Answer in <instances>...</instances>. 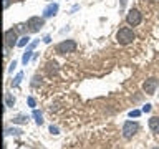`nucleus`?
<instances>
[{
  "label": "nucleus",
  "instance_id": "13",
  "mask_svg": "<svg viewBox=\"0 0 159 149\" xmlns=\"http://www.w3.org/2000/svg\"><path fill=\"white\" fill-rule=\"evenodd\" d=\"M22 133H23L22 129H17V128H8L7 131H5L7 136H8V134H15V136H18V134H22Z\"/></svg>",
  "mask_w": 159,
  "mask_h": 149
},
{
  "label": "nucleus",
  "instance_id": "7",
  "mask_svg": "<svg viewBox=\"0 0 159 149\" xmlns=\"http://www.w3.org/2000/svg\"><path fill=\"white\" fill-rule=\"evenodd\" d=\"M17 32H15L13 28H10V30H7L5 32V45L7 47H15V45H18V42H17Z\"/></svg>",
  "mask_w": 159,
  "mask_h": 149
},
{
  "label": "nucleus",
  "instance_id": "16",
  "mask_svg": "<svg viewBox=\"0 0 159 149\" xmlns=\"http://www.w3.org/2000/svg\"><path fill=\"white\" fill-rule=\"evenodd\" d=\"M13 123H27V118L25 116H17V118H13Z\"/></svg>",
  "mask_w": 159,
  "mask_h": 149
},
{
  "label": "nucleus",
  "instance_id": "6",
  "mask_svg": "<svg viewBox=\"0 0 159 149\" xmlns=\"http://www.w3.org/2000/svg\"><path fill=\"white\" fill-rule=\"evenodd\" d=\"M157 84H159L157 78H149V79H146V81H144V84H143V89L146 91V94H154V93H156Z\"/></svg>",
  "mask_w": 159,
  "mask_h": 149
},
{
  "label": "nucleus",
  "instance_id": "12",
  "mask_svg": "<svg viewBox=\"0 0 159 149\" xmlns=\"http://www.w3.org/2000/svg\"><path fill=\"white\" fill-rule=\"evenodd\" d=\"M22 79H23V73H18L17 76H15V79L12 81V86H13V88L20 86V81H22Z\"/></svg>",
  "mask_w": 159,
  "mask_h": 149
},
{
  "label": "nucleus",
  "instance_id": "4",
  "mask_svg": "<svg viewBox=\"0 0 159 149\" xmlns=\"http://www.w3.org/2000/svg\"><path fill=\"white\" fill-rule=\"evenodd\" d=\"M139 131V126L138 123H133V121H126L123 124V136L126 139H131L134 134H136Z\"/></svg>",
  "mask_w": 159,
  "mask_h": 149
},
{
  "label": "nucleus",
  "instance_id": "11",
  "mask_svg": "<svg viewBox=\"0 0 159 149\" xmlns=\"http://www.w3.org/2000/svg\"><path fill=\"white\" fill-rule=\"evenodd\" d=\"M30 58H32V50L27 48V52H25V53H23V56H22V63H23V65H27V63L30 61Z\"/></svg>",
  "mask_w": 159,
  "mask_h": 149
},
{
  "label": "nucleus",
  "instance_id": "21",
  "mask_svg": "<svg viewBox=\"0 0 159 149\" xmlns=\"http://www.w3.org/2000/svg\"><path fill=\"white\" fill-rule=\"evenodd\" d=\"M28 106H30V108H33V106H35V99H33L32 96L28 98Z\"/></svg>",
  "mask_w": 159,
  "mask_h": 149
},
{
  "label": "nucleus",
  "instance_id": "5",
  "mask_svg": "<svg viewBox=\"0 0 159 149\" xmlns=\"http://www.w3.org/2000/svg\"><path fill=\"white\" fill-rule=\"evenodd\" d=\"M45 25V20L40 18V17H30L28 22H27V27L30 32H40Z\"/></svg>",
  "mask_w": 159,
  "mask_h": 149
},
{
  "label": "nucleus",
  "instance_id": "19",
  "mask_svg": "<svg viewBox=\"0 0 159 149\" xmlns=\"http://www.w3.org/2000/svg\"><path fill=\"white\" fill-rule=\"evenodd\" d=\"M15 68H17V61H15V60H13V61L10 63V68H8V71H13Z\"/></svg>",
  "mask_w": 159,
  "mask_h": 149
},
{
  "label": "nucleus",
  "instance_id": "3",
  "mask_svg": "<svg viewBox=\"0 0 159 149\" xmlns=\"http://www.w3.org/2000/svg\"><path fill=\"white\" fill-rule=\"evenodd\" d=\"M76 50V43L73 40H65V42L58 43L57 45V52L61 53V55H66V53H73Z\"/></svg>",
  "mask_w": 159,
  "mask_h": 149
},
{
  "label": "nucleus",
  "instance_id": "22",
  "mask_svg": "<svg viewBox=\"0 0 159 149\" xmlns=\"http://www.w3.org/2000/svg\"><path fill=\"white\" fill-rule=\"evenodd\" d=\"M119 3H121V8L126 7V3H128V0H119Z\"/></svg>",
  "mask_w": 159,
  "mask_h": 149
},
{
  "label": "nucleus",
  "instance_id": "14",
  "mask_svg": "<svg viewBox=\"0 0 159 149\" xmlns=\"http://www.w3.org/2000/svg\"><path fill=\"white\" fill-rule=\"evenodd\" d=\"M30 43V37H27V35H25V37H22L18 40V45L17 47H25V45H28Z\"/></svg>",
  "mask_w": 159,
  "mask_h": 149
},
{
  "label": "nucleus",
  "instance_id": "18",
  "mask_svg": "<svg viewBox=\"0 0 159 149\" xmlns=\"http://www.w3.org/2000/svg\"><path fill=\"white\" fill-rule=\"evenodd\" d=\"M50 133H53V134H60L58 128H57V126H53V124H52V126H50Z\"/></svg>",
  "mask_w": 159,
  "mask_h": 149
},
{
  "label": "nucleus",
  "instance_id": "9",
  "mask_svg": "<svg viewBox=\"0 0 159 149\" xmlns=\"http://www.w3.org/2000/svg\"><path fill=\"white\" fill-rule=\"evenodd\" d=\"M149 129H151L154 134H159V118L157 116H152L149 119Z\"/></svg>",
  "mask_w": 159,
  "mask_h": 149
},
{
  "label": "nucleus",
  "instance_id": "2",
  "mask_svg": "<svg viewBox=\"0 0 159 149\" xmlns=\"http://www.w3.org/2000/svg\"><path fill=\"white\" fill-rule=\"evenodd\" d=\"M126 22H128V25H131V27H136V25H139L143 22V15H141V12H139L138 8H131L128 12V15H126Z\"/></svg>",
  "mask_w": 159,
  "mask_h": 149
},
{
  "label": "nucleus",
  "instance_id": "1",
  "mask_svg": "<svg viewBox=\"0 0 159 149\" xmlns=\"http://www.w3.org/2000/svg\"><path fill=\"white\" fill-rule=\"evenodd\" d=\"M134 38H136V35H134V32L131 28H121L116 33V40H118V43H121V45H129Z\"/></svg>",
  "mask_w": 159,
  "mask_h": 149
},
{
  "label": "nucleus",
  "instance_id": "17",
  "mask_svg": "<svg viewBox=\"0 0 159 149\" xmlns=\"http://www.w3.org/2000/svg\"><path fill=\"white\" fill-rule=\"evenodd\" d=\"M141 111H138V109H133V111H129V118H138Z\"/></svg>",
  "mask_w": 159,
  "mask_h": 149
},
{
  "label": "nucleus",
  "instance_id": "23",
  "mask_svg": "<svg viewBox=\"0 0 159 149\" xmlns=\"http://www.w3.org/2000/svg\"><path fill=\"white\" fill-rule=\"evenodd\" d=\"M43 42H45V43H50V42H52V38H50V37H48V35H47V37H45V38H43Z\"/></svg>",
  "mask_w": 159,
  "mask_h": 149
},
{
  "label": "nucleus",
  "instance_id": "24",
  "mask_svg": "<svg viewBox=\"0 0 159 149\" xmlns=\"http://www.w3.org/2000/svg\"><path fill=\"white\" fill-rule=\"evenodd\" d=\"M152 149H159V147H152Z\"/></svg>",
  "mask_w": 159,
  "mask_h": 149
},
{
  "label": "nucleus",
  "instance_id": "8",
  "mask_svg": "<svg viewBox=\"0 0 159 149\" xmlns=\"http://www.w3.org/2000/svg\"><path fill=\"white\" fill-rule=\"evenodd\" d=\"M58 12V3H50L45 7L43 10V18H50V17H55Z\"/></svg>",
  "mask_w": 159,
  "mask_h": 149
},
{
  "label": "nucleus",
  "instance_id": "10",
  "mask_svg": "<svg viewBox=\"0 0 159 149\" xmlns=\"http://www.w3.org/2000/svg\"><path fill=\"white\" fill-rule=\"evenodd\" d=\"M33 118H35V121H37L38 126H42V124H43V116H42V113H40V111H37V109L33 111Z\"/></svg>",
  "mask_w": 159,
  "mask_h": 149
},
{
  "label": "nucleus",
  "instance_id": "15",
  "mask_svg": "<svg viewBox=\"0 0 159 149\" xmlns=\"http://www.w3.org/2000/svg\"><path fill=\"white\" fill-rule=\"evenodd\" d=\"M15 104V98L13 96H10V94H7V98H5V106H13Z\"/></svg>",
  "mask_w": 159,
  "mask_h": 149
},
{
  "label": "nucleus",
  "instance_id": "20",
  "mask_svg": "<svg viewBox=\"0 0 159 149\" xmlns=\"http://www.w3.org/2000/svg\"><path fill=\"white\" fill-rule=\"evenodd\" d=\"M151 111V104H146V106H143V113H149Z\"/></svg>",
  "mask_w": 159,
  "mask_h": 149
}]
</instances>
